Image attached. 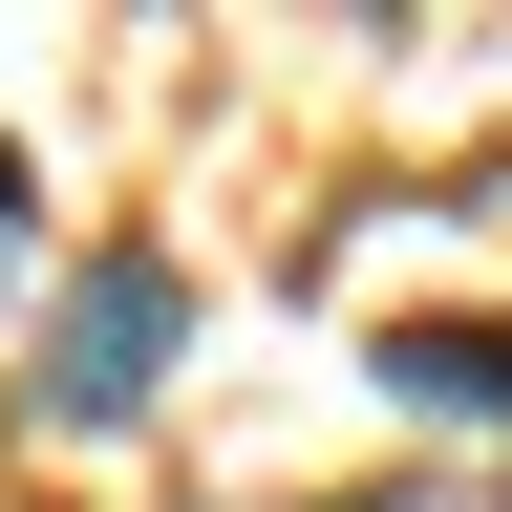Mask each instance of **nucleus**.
I'll return each mask as SVG.
<instances>
[{
    "instance_id": "f257e3e1",
    "label": "nucleus",
    "mask_w": 512,
    "mask_h": 512,
    "mask_svg": "<svg viewBox=\"0 0 512 512\" xmlns=\"http://www.w3.org/2000/svg\"><path fill=\"white\" fill-rule=\"evenodd\" d=\"M171 320H192V278H171L150 235H107L86 278H64V320H43V406H64V427H128V406L171 384Z\"/></svg>"
},
{
    "instance_id": "7ed1b4c3",
    "label": "nucleus",
    "mask_w": 512,
    "mask_h": 512,
    "mask_svg": "<svg viewBox=\"0 0 512 512\" xmlns=\"http://www.w3.org/2000/svg\"><path fill=\"white\" fill-rule=\"evenodd\" d=\"M0 278H22V150H0Z\"/></svg>"
},
{
    "instance_id": "f03ea898",
    "label": "nucleus",
    "mask_w": 512,
    "mask_h": 512,
    "mask_svg": "<svg viewBox=\"0 0 512 512\" xmlns=\"http://www.w3.org/2000/svg\"><path fill=\"white\" fill-rule=\"evenodd\" d=\"M384 406H448V427H512V320H406V342H384Z\"/></svg>"
}]
</instances>
